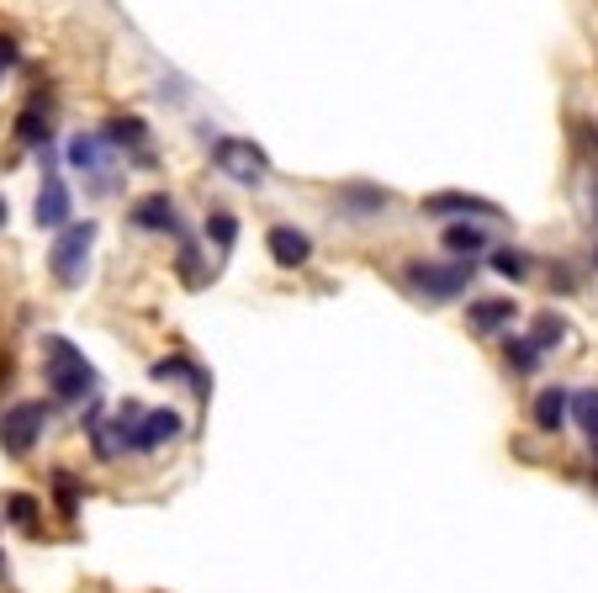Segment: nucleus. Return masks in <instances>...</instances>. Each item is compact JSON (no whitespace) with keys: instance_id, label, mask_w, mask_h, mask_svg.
I'll return each instance as SVG.
<instances>
[{"instance_id":"obj_1","label":"nucleus","mask_w":598,"mask_h":593,"mask_svg":"<svg viewBox=\"0 0 598 593\" xmlns=\"http://www.w3.org/2000/svg\"><path fill=\"white\" fill-rule=\"evenodd\" d=\"M43 381H49V392L59 403H85V398H96V371H91L85 350H74L70 339H59V334L43 339Z\"/></svg>"},{"instance_id":"obj_8","label":"nucleus","mask_w":598,"mask_h":593,"mask_svg":"<svg viewBox=\"0 0 598 593\" xmlns=\"http://www.w3.org/2000/svg\"><path fill=\"white\" fill-rule=\"evenodd\" d=\"M181 434V419L169 413V408H154V413H138L133 425H127V451H159Z\"/></svg>"},{"instance_id":"obj_21","label":"nucleus","mask_w":598,"mask_h":593,"mask_svg":"<svg viewBox=\"0 0 598 593\" xmlns=\"http://www.w3.org/2000/svg\"><path fill=\"white\" fill-rule=\"evenodd\" d=\"M207 238H217V249H234V238H239V217H234V213H213V217H207Z\"/></svg>"},{"instance_id":"obj_14","label":"nucleus","mask_w":598,"mask_h":593,"mask_svg":"<svg viewBox=\"0 0 598 593\" xmlns=\"http://www.w3.org/2000/svg\"><path fill=\"white\" fill-rule=\"evenodd\" d=\"M567 403H573L567 387H546V392H535V403H529L535 429H540V434H561V425H567Z\"/></svg>"},{"instance_id":"obj_24","label":"nucleus","mask_w":598,"mask_h":593,"mask_svg":"<svg viewBox=\"0 0 598 593\" xmlns=\"http://www.w3.org/2000/svg\"><path fill=\"white\" fill-rule=\"evenodd\" d=\"M53 499H59L64 514H74V499H80V493H74V472H53Z\"/></svg>"},{"instance_id":"obj_19","label":"nucleus","mask_w":598,"mask_h":593,"mask_svg":"<svg viewBox=\"0 0 598 593\" xmlns=\"http://www.w3.org/2000/svg\"><path fill=\"white\" fill-rule=\"evenodd\" d=\"M493 270L508 276V282H525V276H529V255H525V249H493Z\"/></svg>"},{"instance_id":"obj_10","label":"nucleus","mask_w":598,"mask_h":593,"mask_svg":"<svg viewBox=\"0 0 598 593\" xmlns=\"http://www.w3.org/2000/svg\"><path fill=\"white\" fill-rule=\"evenodd\" d=\"M49 127H53V101L49 95H32L22 112H17V127H11V133H17L22 149H43V143H49Z\"/></svg>"},{"instance_id":"obj_3","label":"nucleus","mask_w":598,"mask_h":593,"mask_svg":"<svg viewBox=\"0 0 598 593\" xmlns=\"http://www.w3.org/2000/svg\"><path fill=\"white\" fill-rule=\"evenodd\" d=\"M91 244H96V223H64L59 244H53V282L59 286H80L85 282V265H91Z\"/></svg>"},{"instance_id":"obj_2","label":"nucleus","mask_w":598,"mask_h":593,"mask_svg":"<svg viewBox=\"0 0 598 593\" xmlns=\"http://www.w3.org/2000/svg\"><path fill=\"white\" fill-rule=\"evenodd\" d=\"M403 282H408V292H419L430 303H451V297H461L466 286L477 282V265L472 260H408Z\"/></svg>"},{"instance_id":"obj_15","label":"nucleus","mask_w":598,"mask_h":593,"mask_svg":"<svg viewBox=\"0 0 598 593\" xmlns=\"http://www.w3.org/2000/svg\"><path fill=\"white\" fill-rule=\"evenodd\" d=\"M514 303H508V297H482V303H472V308H466V324H472V329L477 334H493V329H508V324H514Z\"/></svg>"},{"instance_id":"obj_9","label":"nucleus","mask_w":598,"mask_h":593,"mask_svg":"<svg viewBox=\"0 0 598 593\" xmlns=\"http://www.w3.org/2000/svg\"><path fill=\"white\" fill-rule=\"evenodd\" d=\"M265 249H270V260L281 265V270H302L312 260V238L302 228H291V223H276L265 234Z\"/></svg>"},{"instance_id":"obj_23","label":"nucleus","mask_w":598,"mask_h":593,"mask_svg":"<svg viewBox=\"0 0 598 593\" xmlns=\"http://www.w3.org/2000/svg\"><path fill=\"white\" fill-rule=\"evenodd\" d=\"M561 334H567V324H561L556 313H546V318L535 324V334H529V345H535V350L546 356V350H550V345H556V339H561Z\"/></svg>"},{"instance_id":"obj_16","label":"nucleus","mask_w":598,"mask_h":593,"mask_svg":"<svg viewBox=\"0 0 598 593\" xmlns=\"http://www.w3.org/2000/svg\"><path fill=\"white\" fill-rule=\"evenodd\" d=\"M445 249H451L455 260H472V255H482L487 249V228L482 223H445Z\"/></svg>"},{"instance_id":"obj_18","label":"nucleus","mask_w":598,"mask_h":593,"mask_svg":"<svg viewBox=\"0 0 598 593\" xmlns=\"http://www.w3.org/2000/svg\"><path fill=\"white\" fill-rule=\"evenodd\" d=\"M386 202V191H377V186H344V207H355V213H382Z\"/></svg>"},{"instance_id":"obj_17","label":"nucleus","mask_w":598,"mask_h":593,"mask_svg":"<svg viewBox=\"0 0 598 593\" xmlns=\"http://www.w3.org/2000/svg\"><path fill=\"white\" fill-rule=\"evenodd\" d=\"M573 419H577V429L594 440V451H598V387H588V392H573Z\"/></svg>"},{"instance_id":"obj_5","label":"nucleus","mask_w":598,"mask_h":593,"mask_svg":"<svg viewBox=\"0 0 598 593\" xmlns=\"http://www.w3.org/2000/svg\"><path fill=\"white\" fill-rule=\"evenodd\" d=\"M49 429V408L43 403H17L0 413V451L6 456H27L38 446V434Z\"/></svg>"},{"instance_id":"obj_25","label":"nucleus","mask_w":598,"mask_h":593,"mask_svg":"<svg viewBox=\"0 0 598 593\" xmlns=\"http://www.w3.org/2000/svg\"><path fill=\"white\" fill-rule=\"evenodd\" d=\"M17 64V38H0V74Z\"/></svg>"},{"instance_id":"obj_20","label":"nucleus","mask_w":598,"mask_h":593,"mask_svg":"<svg viewBox=\"0 0 598 593\" xmlns=\"http://www.w3.org/2000/svg\"><path fill=\"white\" fill-rule=\"evenodd\" d=\"M503 360H508V366H514V371H535V366H540V350H535V345H529V339H508V345H503Z\"/></svg>"},{"instance_id":"obj_6","label":"nucleus","mask_w":598,"mask_h":593,"mask_svg":"<svg viewBox=\"0 0 598 593\" xmlns=\"http://www.w3.org/2000/svg\"><path fill=\"white\" fill-rule=\"evenodd\" d=\"M64 154H70L74 170H85V175L96 181V191H112V181H117V170H112V154H117V149L101 139V133H74Z\"/></svg>"},{"instance_id":"obj_26","label":"nucleus","mask_w":598,"mask_h":593,"mask_svg":"<svg viewBox=\"0 0 598 593\" xmlns=\"http://www.w3.org/2000/svg\"><path fill=\"white\" fill-rule=\"evenodd\" d=\"M0 223H6V196H0Z\"/></svg>"},{"instance_id":"obj_22","label":"nucleus","mask_w":598,"mask_h":593,"mask_svg":"<svg viewBox=\"0 0 598 593\" xmlns=\"http://www.w3.org/2000/svg\"><path fill=\"white\" fill-rule=\"evenodd\" d=\"M6 514H11V524L32 530V524H38V499H32V493H11V499H6Z\"/></svg>"},{"instance_id":"obj_11","label":"nucleus","mask_w":598,"mask_h":593,"mask_svg":"<svg viewBox=\"0 0 598 593\" xmlns=\"http://www.w3.org/2000/svg\"><path fill=\"white\" fill-rule=\"evenodd\" d=\"M101 139L112 143V149H122V154H133L138 165H154V149H148V127L138 117H112L106 127H101Z\"/></svg>"},{"instance_id":"obj_13","label":"nucleus","mask_w":598,"mask_h":593,"mask_svg":"<svg viewBox=\"0 0 598 593\" xmlns=\"http://www.w3.org/2000/svg\"><path fill=\"white\" fill-rule=\"evenodd\" d=\"M32 217H38V228H64V223H74L70 217V186H64L59 175L43 181L38 202H32Z\"/></svg>"},{"instance_id":"obj_12","label":"nucleus","mask_w":598,"mask_h":593,"mask_svg":"<svg viewBox=\"0 0 598 593\" xmlns=\"http://www.w3.org/2000/svg\"><path fill=\"white\" fill-rule=\"evenodd\" d=\"M424 213L430 217H503L493 202H482V196H466V191H440V196H424Z\"/></svg>"},{"instance_id":"obj_4","label":"nucleus","mask_w":598,"mask_h":593,"mask_svg":"<svg viewBox=\"0 0 598 593\" xmlns=\"http://www.w3.org/2000/svg\"><path fill=\"white\" fill-rule=\"evenodd\" d=\"M213 165L234 181V186H265L270 175V160L255 139H217L213 143Z\"/></svg>"},{"instance_id":"obj_7","label":"nucleus","mask_w":598,"mask_h":593,"mask_svg":"<svg viewBox=\"0 0 598 593\" xmlns=\"http://www.w3.org/2000/svg\"><path fill=\"white\" fill-rule=\"evenodd\" d=\"M127 223L144 228V234H175V228H181L175 196H169V191H148V196H138V202L127 207Z\"/></svg>"},{"instance_id":"obj_27","label":"nucleus","mask_w":598,"mask_h":593,"mask_svg":"<svg viewBox=\"0 0 598 593\" xmlns=\"http://www.w3.org/2000/svg\"><path fill=\"white\" fill-rule=\"evenodd\" d=\"M0 577H6V556H0Z\"/></svg>"}]
</instances>
